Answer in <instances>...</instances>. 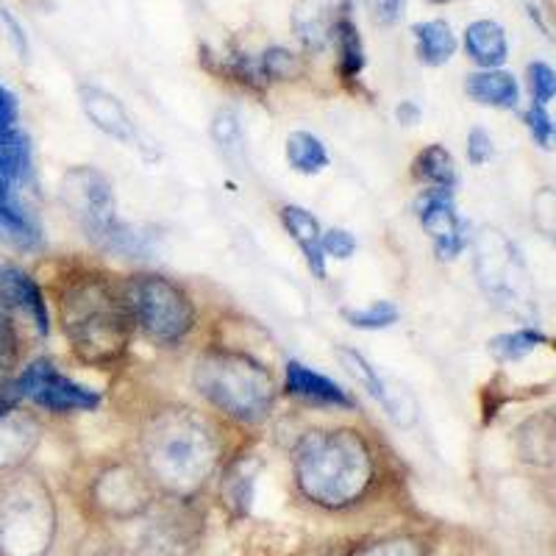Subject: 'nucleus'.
Returning <instances> with one entry per match:
<instances>
[{"instance_id": "obj_12", "label": "nucleus", "mask_w": 556, "mask_h": 556, "mask_svg": "<svg viewBox=\"0 0 556 556\" xmlns=\"http://www.w3.org/2000/svg\"><path fill=\"white\" fill-rule=\"evenodd\" d=\"M92 495H96V504L112 518H134L151 506L148 479L134 468H126V465L109 468L106 473L98 476Z\"/></svg>"}, {"instance_id": "obj_41", "label": "nucleus", "mask_w": 556, "mask_h": 556, "mask_svg": "<svg viewBox=\"0 0 556 556\" xmlns=\"http://www.w3.org/2000/svg\"><path fill=\"white\" fill-rule=\"evenodd\" d=\"M17 404H20V399H17V395H14L12 381H7V384H0V417L7 415V412L17 409Z\"/></svg>"}, {"instance_id": "obj_37", "label": "nucleus", "mask_w": 556, "mask_h": 556, "mask_svg": "<svg viewBox=\"0 0 556 556\" xmlns=\"http://www.w3.org/2000/svg\"><path fill=\"white\" fill-rule=\"evenodd\" d=\"M495 148H493V137L484 131V128H473L468 134V162L470 165L481 167L486 165L490 159H493Z\"/></svg>"}, {"instance_id": "obj_33", "label": "nucleus", "mask_w": 556, "mask_h": 556, "mask_svg": "<svg viewBox=\"0 0 556 556\" xmlns=\"http://www.w3.org/2000/svg\"><path fill=\"white\" fill-rule=\"evenodd\" d=\"M351 556H429V548L417 538H406L404 534V538H387L374 545H365V548L354 551Z\"/></svg>"}, {"instance_id": "obj_9", "label": "nucleus", "mask_w": 556, "mask_h": 556, "mask_svg": "<svg viewBox=\"0 0 556 556\" xmlns=\"http://www.w3.org/2000/svg\"><path fill=\"white\" fill-rule=\"evenodd\" d=\"M12 390L20 401H31L39 409L53 415L67 412H96L101 395L89 387L78 384L70 376H62L51 359H37L12 381Z\"/></svg>"}, {"instance_id": "obj_43", "label": "nucleus", "mask_w": 556, "mask_h": 556, "mask_svg": "<svg viewBox=\"0 0 556 556\" xmlns=\"http://www.w3.org/2000/svg\"><path fill=\"white\" fill-rule=\"evenodd\" d=\"M431 3H448V0H431Z\"/></svg>"}, {"instance_id": "obj_19", "label": "nucleus", "mask_w": 556, "mask_h": 556, "mask_svg": "<svg viewBox=\"0 0 556 556\" xmlns=\"http://www.w3.org/2000/svg\"><path fill=\"white\" fill-rule=\"evenodd\" d=\"M281 223H285L287 235L292 237L301 253H304L306 267L312 270V276L326 281V256H323V228L317 223V217L312 215L309 208L304 206H295V203H287L281 206Z\"/></svg>"}, {"instance_id": "obj_27", "label": "nucleus", "mask_w": 556, "mask_h": 556, "mask_svg": "<svg viewBox=\"0 0 556 556\" xmlns=\"http://www.w3.org/2000/svg\"><path fill=\"white\" fill-rule=\"evenodd\" d=\"M548 334H543L540 329H518L493 337V340L486 342V348H490V354H493L495 362L513 365V362L526 359V356H531L538 348L548 345Z\"/></svg>"}, {"instance_id": "obj_30", "label": "nucleus", "mask_w": 556, "mask_h": 556, "mask_svg": "<svg viewBox=\"0 0 556 556\" xmlns=\"http://www.w3.org/2000/svg\"><path fill=\"white\" fill-rule=\"evenodd\" d=\"M256 70H260L262 84L292 81L304 73V64L292 51H287L281 45H273V48L262 51V56H256Z\"/></svg>"}, {"instance_id": "obj_3", "label": "nucleus", "mask_w": 556, "mask_h": 556, "mask_svg": "<svg viewBox=\"0 0 556 556\" xmlns=\"http://www.w3.org/2000/svg\"><path fill=\"white\" fill-rule=\"evenodd\" d=\"M374 448L356 429H317L295 445V484L323 509L351 506L370 490Z\"/></svg>"}, {"instance_id": "obj_11", "label": "nucleus", "mask_w": 556, "mask_h": 556, "mask_svg": "<svg viewBox=\"0 0 556 556\" xmlns=\"http://www.w3.org/2000/svg\"><path fill=\"white\" fill-rule=\"evenodd\" d=\"M78 101H81L84 114L89 117V123L103 131L106 137L117 139L121 146L134 148L139 153H153L151 142L142 137V131L137 128V123L131 121V114L126 112V106L121 103V98H114L112 92L101 87H92V84H84L78 89Z\"/></svg>"}, {"instance_id": "obj_13", "label": "nucleus", "mask_w": 556, "mask_h": 556, "mask_svg": "<svg viewBox=\"0 0 556 556\" xmlns=\"http://www.w3.org/2000/svg\"><path fill=\"white\" fill-rule=\"evenodd\" d=\"M337 359H340V365L345 367L348 374L354 376V379L359 381V384L365 387V390L370 392L381 406H384V412L395 420V424L399 426L415 424V417H417L415 399H412L404 387L387 381L384 376H381L379 370H376V367L370 365L359 351H356V348H337Z\"/></svg>"}, {"instance_id": "obj_2", "label": "nucleus", "mask_w": 556, "mask_h": 556, "mask_svg": "<svg viewBox=\"0 0 556 556\" xmlns=\"http://www.w3.org/2000/svg\"><path fill=\"white\" fill-rule=\"evenodd\" d=\"M59 320L73 354L92 367H112L131 345L134 323L123 292L101 273L70 276L59 290Z\"/></svg>"}, {"instance_id": "obj_20", "label": "nucleus", "mask_w": 556, "mask_h": 556, "mask_svg": "<svg viewBox=\"0 0 556 556\" xmlns=\"http://www.w3.org/2000/svg\"><path fill=\"white\" fill-rule=\"evenodd\" d=\"M465 53L481 70H501L509 59V39L495 20H473L465 28Z\"/></svg>"}, {"instance_id": "obj_15", "label": "nucleus", "mask_w": 556, "mask_h": 556, "mask_svg": "<svg viewBox=\"0 0 556 556\" xmlns=\"http://www.w3.org/2000/svg\"><path fill=\"white\" fill-rule=\"evenodd\" d=\"M0 295L7 298L12 309L26 312L34 323L37 334L48 337L51 331V315H48V301H45L39 285L17 265H0Z\"/></svg>"}, {"instance_id": "obj_22", "label": "nucleus", "mask_w": 556, "mask_h": 556, "mask_svg": "<svg viewBox=\"0 0 556 556\" xmlns=\"http://www.w3.org/2000/svg\"><path fill=\"white\" fill-rule=\"evenodd\" d=\"M417 59L429 67H443L456 53V34L445 20H424L412 26Z\"/></svg>"}, {"instance_id": "obj_17", "label": "nucleus", "mask_w": 556, "mask_h": 556, "mask_svg": "<svg viewBox=\"0 0 556 556\" xmlns=\"http://www.w3.org/2000/svg\"><path fill=\"white\" fill-rule=\"evenodd\" d=\"M31 181V142L20 128L0 131V203L20 198V187Z\"/></svg>"}, {"instance_id": "obj_29", "label": "nucleus", "mask_w": 556, "mask_h": 556, "mask_svg": "<svg viewBox=\"0 0 556 556\" xmlns=\"http://www.w3.org/2000/svg\"><path fill=\"white\" fill-rule=\"evenodd\" d=\"M212 139L220 148L228 162H242L245 159V131H242L240 114L235 109H220L212 121Z\"/></svg>"}, {"instance_id": "obj_24", "label": "nucleus", "mask_w": 556, "mask_h": 556, "mask_svg": "<svg viewBox=\"0 0 556 556\" xmlns=\"http://www.w3.org/2000/svg\"><path fill=\"white\" fill-rule=\"evenodd\" d=\"M331 42H337L342 78H345V81H354L362 70H365V45H362L359 28H356V23L351 20V14H348L345 9L337 14L334 37H331Z\"/></svg>"}, {"instance_id": "obj_21", "label": "nucleus", "mask_w": 556, "mask_h": 556, "mask_svg": "<svg viewBox=\"0 0 556 556\" xmlns=\"http://www.w3.org/2000/svg\"><path fill=\"white\" fill-rule=\"evenodd\" d=\"M465 92L479 106L501 109V112H513V109H518L520 101L518 81L506 70H479V73H470L468 81H465Z\"/></svg>"}, {"instance_id": "obj_4", "label": "nucleus", "mask_w": 556, "mask_h": 556, "mask_svg": "<svg viewBox=\"0 0 556 556\" xmlns=\"http://www.w3.org/2000/svg\"><path fill=\"white\" fill-rule=\"evenodd\" d=\"M192 384L208 404L237 424H262L276 401V381L262 362L240 351L208 348L192 367Z\"/></svg>"}, {"instance_id": "obj_6", "label": "nucleus", "mask_w": 556, "mask_h": 556, "mask_svg": "<svg viewBox=\"0 0 556 556\" xmlns=\"http://www.w3.org/2000/svg\"><path fill=\"white\" fill-rule=\"evenodd\" d=\"M56 538V504L39 476L0 486V556H45Z\"/></svg>"}, {"instance_id": "obj_5", "label": "nucleus", "mask_w": 556, "mask_h": 556, "mask_svg": "<svg viewBox=\"0 0 556 556\" xmlns=\"http://www.w3.org/2000/svg\"><path fill=\"white\" fill-rule=\"evenodd\" d=\"M59 198L73 215V220L81 226L84 237L96 248L126 256V260L148 253V237L131 223L121 220L114 187L101 170L96 167L67 170L59 184Z\"/></svg>"}, {"instance_id": "obj_23", "label": "nucleus", "mask_w": 556, "mask_h": 556, "mask_svg": "<svg viewBox=\"0 0 556 556\" xmlns=\"http://www.w3.org/2000/svg\"><path fill=\"white\" fill-rule=\"evenodd\" d=\"M412 176L426 187L434 190H456L459 184V173H456V162L443 146H429L417 153L415 165H412Z\"/></svg>"}, {"instance_id": "obj_10", "label": "nucleus", "mask_w": 556, "mask_h": 556, "mask_svg": "<svg viewBox=\"0 0 556 556\" xmlns=\"http://www.w3.org/2000/svg\"><path fill=\"white\" fill-rule=\"evenodd\" d=\"M417 220L426 235L434 242V253L440 260H456L465 245H468V223L456 212L454 192L451 190H424V195L415 203Z\"/></svg>"}, {"instance_id": "obj_8", "label": "nucleus", "mask_w": 556, "mask_h": 556, "mask_svg": "<svg viewBox=\"0 0 556 556\" xmlns=\"http://www.w3.org/2000/svg\"><path fill=\"white\" fill-rule=\"evenodd\" d=\"M476 276L479 285L490 298H495V304H506V309L520 315L523 306H531L529 295V276L523 270L518 251L498 228H484L476 237Z\"/></svg>"}, {"instance_id": "obj_40", "label": "nucleus", "mask_w": 556, "mask_h": 556, "mask_svg": "<svg viewBox=\"0 0 556 556\" xmlns=\"http://www.w3.org/2000/svg\"><path fill=\"white\" fill-rule=\"evenodd\" d=\"M406 0H376V20L381 26H392L404 17Z\"/></svg>"}, {"instance_id": "obj_31", "label": "nucleus", "mask_w": 556, "mask_h": 556, "mask_svg": "<svg viewBox=\"0 0 556 556\" xmlns=\"http://www.w3.org/2000/svg\"><path fill=\"white\" fill-rule=\"evenodd\" d=\"M340 315H342V320H345L348 326H354V329L384 331L399 323L401 312H399V306L390 304V301H374V304L359 306V309H351V306H345Z\"/></svg>"}, {"instance_id": "obj_32", "label": "nucleus", "mask_w": 556, "mask_h": 556, "mask_svg": "<svg viewBox=\"0 0 556 556\" xmlns=\"http://www.w3.org/2000/svg\"><path fill=\"white\" fill-rule=\"evenodd\" d=\"M20 356V337L17 326H14L12 306L3 295H0V384H7L9 374L14 370Z\"/></svg>"}, {"instance_id": "obj_14", "label": "nucleus", "mask_w": 556, "mask_h": 556, "mask_svg": "<svg viewBox=\"0 0 556 556\" xmlns=\"http://www.w3.org/2000/svg\"><path fill=\"white\" fill-rule=\"evenodd\" d=\"M285 390L292 399H301L306 404L329 406V409H354V399L342 390L334 379L317 374L304 362L290 359L285 367Z\"/></svg>"}, {"instance_id": "obj_36", "label": "nucleus", "mask_w": 556, "mask_h": 556, "mask_svg": "<svg viewBox=\"0 0 556 556\" xmlns=\"http://www.w3.org/2000/svg\"><path fill=\"white\" fill-rule=\"evenodd\" d=\"M320 248H323V256H326V260L345 262L356 253V237L351 235V231H345V228H331V231H326V235H323Z\"/></svg>"}, {"instance_id": "obj_18", "label": "nucleus", "mask_w": 556, "mask_h": 556, "mask_svg": "<svg viewBox=\"0 0 556 556\" xmlns=\"http://www.w3.org/2000/svg\"><path fill=\"white\" fill-rule=\"evenodd\" d=\"M39 445V424L26 412H7L0 417V470L20 468Z\"/></svg>"}, {"instance_id": "obj_1", "label": "nucleus", "mask_w": 556, "mask_h": 556, "mask_svg": "<svg viewBox=\"0 0 556 556\" xmlns=\"http://www.w3.org/2000/svg\"><path fill=\"white\" fill-rule=\"evenodd\" d=\"M220 434L206 417L187 406L153 412L142 429V459L165 493L190 498L220 465Z\"/></svg>"}, {"instance_id": "obj_42", "label": "nucleus", "mask_w": 556, "mask_h": 556, "mask_svg": "<svg viewBox=\"0 0 556 556\" xmlns=\"http://www.w3.org/2000/svg\"><path fill=\"white\" fill-rule=\"evenodd\" d=\"M395 117H399L404 126H415V123L420 121V109H417V103L404 101L399 109H395Z\"/></svg>"}, {"instance_id": "obj_16", "label": "nucleus", "mask_w": 556, "mask_h": 556, "mask_svg": "<svg viewBox=\"0 0 556 556\" xmlns=\"http://www.w3.org/2000/svg\"><path fill=\"white\" fill-rule=\"evenodd\" d=\"M337 23V7L331 0H298L292 9V31L304 51L317 56L331 45Z\"/></svg>"}, {"instance_id": "obj_26", "label": "nucleus", "mask_w": 556, "mask_h": 556, "mask_svg": "<svg viewBox=\"0 0 556 556\" xmlns=\"http://www.w3.org/2000/svg\"><path fill=\"white\" fill-rule=\"evenodd\" d=\"M287 162L301 176H317L329 167V151L309 131H292L287 137Z\"/></svg>"}, {"instance_id": "obj_34", "label": "nucleus", "mask_w": 556, "mask_h": 556, "mask_svg": "<svg viewBox=\"0 0 556 556\" xmlns=\"http://www.w3.org/2000/svg\"><path fill=\"white\" fill-rule=\"evenodd\" d=\"M526 78H529L531 103H538V106H548L556 96V73L551 70V64L531 62L529 70H526Z\"/></svg>"}, {"instance_id": "obj_25", "label": "nucleus", "mask_w": 556, "mask_h": 556, "mask_svg": "<svg viewBox=\"0 0 556 556\" xmlns=\"http://www.w3.org/2000/svg\"><path fill=\"white\" fill-rule=\"evenodd\" d=\"M0 231L23 251H34V248L42 245V231H39L31 212L20 203V198L0 203Z\"/></svg>"}, {"instance_id": "obj_35", "label": "nucleus", "mask_w": 556, "mask_h": 556, "mask_svg": "<svg viewBox=\"0 0 556 556\" xmlns=\"http://www.w3.org/2000/svg\"><path fill=\"white\" fill-rule=\"evenodd\" d=\"M523 123H526V128H529L531 139H534L540 148L551 151V146H554V123H551L548 109L538 106V103H531L529 112L523 114Z\"/></svg>"}, {"instance_id": "obj_39", "label": "nucleus", "mask_w": 556, "mask_h": 556, "mask_svg": "<svg viewBox=\"0 0 556 556\" xmlns=\"http://www.w3.org/2000/svg\"><path fill=\"white\" fill-rule=\"evenodd\" d=\"M17 114H20L17 98H14V92H9V89L0 84V131L14 128V123H17Z\"/></svg>"}, {"instance_id": "obj_38", "label": "nucleus", "mask_w": 556, "mask_h": 556, "mask_svg": "<svg viewBox=\"0 0 556 556\" xmlns=\"http://www.w3.org/2000/svg\"><path fill=\"white\" fill-rule=\"evenodd\" d=\"M0 26L7 28L9 42L14 45V51L20 53V59H28V37H26V31H23V26H20L17 20H14V14L9 12L7 7H0Z\"/></svg>"}, {"instance_id": "obj_28", "label": "nucleus", "mask_w": 556, "mask_h": 556, "mask_svg": "<svg viewBox=\"0 0 556 556\" xmlns=\"http://www.w3.org/2000/svg\"><path fill=\"white\" fill-rule=\"evenodd\" d=\"M520 454L529 462L548 465L551 456H554V417H531L529 424L520 429Z\"/></svg>"}, {"instance_id": "obj_7", "label": "nucleus", "mask_w": 556, "mask_h": 556, "mask_svg": "<svg viewBox=\"0 0 556 556\" xmlns=\"http://www.w3.org/2000/svg\"><path fill=\"white\" fill-rule=\"evenodd\" d=\"M123 301L131 315L134 329H139L156 345H178L192 334L198 320L192 298L159 273H139L123 287Z\"/></svg>"}]
</instances>
